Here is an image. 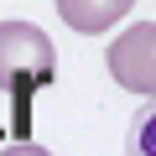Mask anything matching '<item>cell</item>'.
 I'll return each instance as SVG.
<instances>
[{
  "instance_id": "cell-1",
  "label": "cell",
  "mask_w": 156,
  "mask_h": 156,
  "mask_svg": "<svg viewBox=\"0 0 156 156\" xmlns=\"http://www.w3.org/2000/svg\"><path fill=\"white\" fill-rule=\"evenodd\" d=\"M52 37L31 21H0V94L11 99V130L26 140L31 125V94L52 83Z\"/></svg>"
},
{
  "instance_id": "cell-2",
  "label": "cell",
  "mask_w": 156,
  "mask_h": 156,
  "mask_svg": "<svg viewBox=\"0 0 156 156\" xmlns=\"http://www.w3.org/2000/svg\"><path fill=\"white\" fill-rule=\"evenodd\" d=\"M109 78L120 89L140 94V99H156V21H135L125 26L115 42H109Z\"/></svg>"
},
{
  "instance_id": "cell-3",
  "label": "cell",
  "mask_w": 156,
  "mask_h": 156,
  "mask_svg": "<svg viewBox=\"0 0 156 156\" xmlns=\"http://www.w3.org/2000/svg\"><path fill=\"white\" fill-rule=\"evenodd\" d=\"M57 16L73 26V31H83V37H99V31H109L120 16L115 11H104L99 0H57Z\"/></svg>"
},
{
  "instance_id": "cell-6",
  "label": "cell",
  "mask_w": 156,
  "mask_h": 156,
  "mask_svg": "<svg viewBox=\"0 0 156 156\" xmlns=\"http://www.w3.org/2000/svg\"><path fill=\"white\" fill-rule=\"evenodd\" d=\"M99 5H104V11H115V16H125V11L135 5V0H99Z\"/></svg>"
},
{
  "instance_id": "cell-4",
  "label": "cell",
  "mask_w": 156,
  "mask_h": 156,
  "mask_svg": "<svg viewBox=\"0 0 156 156\" xmlns=\"http://www.w3.org/2000/svg\"><path fill=\"white\" fill-rule=\"evenodd\" d=\"M125 156H156V99L135 109V120H130V140H125Z\"/></svg>"
},
{
  "instance_id": "cell-5",
  "label": "cell",
  "mask_w": 156,
  "mask_h": 156,
  "mask_svg": "<svg viewBox=\"0 0 156 156\" xmlns=\"http://www.w3.org/2000/svg\"><path fill=\"white\" fill-rule=\"evenodd\" d=\"M0 156H52L47 146H31V140H16V146H5Z\"/></svg>"
},
{
  "instance_id": "cell-7",
  "label": "cell",
  "mask_w": 156,
  "mask_h": 156,
  "mask_svg": "<svg viewBox=\"0 0 156 156\" xmlns=\"http://www.w3.org/2000/svg\"><path fill=\"white\" fill-rule=\"evenodd\" d=\"M0 135H5V125H0Z\"/></svg>"
}]
</instances>
